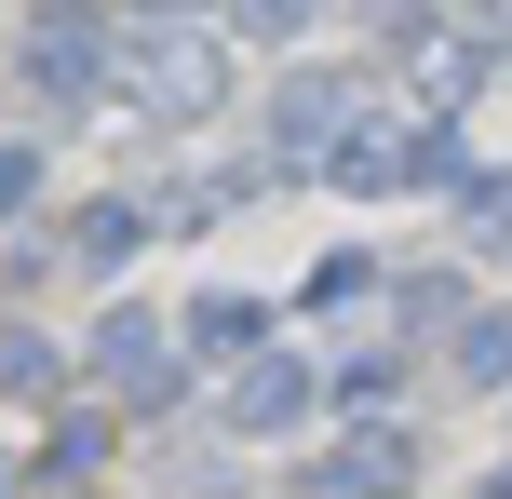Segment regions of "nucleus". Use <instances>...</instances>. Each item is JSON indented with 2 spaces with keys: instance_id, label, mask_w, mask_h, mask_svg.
I'll use <instances>...</instances> for the list:
<instances>
[{
  "instance_id": "39448f33",
  "label": "nucleus",
  "mask_w": 512,
  "mask_h": 499,
  "mask_svg": "<svg viewBox=\"0 0 512 499\" xmlns=\"http://www.w3.org/2000/svg\"><path fill=\"white\" fill-rule=\"evenodd\" d=\"M108 459H122V419H108V405H54V419H41V446H27V499L95 486Z\"/></svg>"
},
{
  "instance_id": "423d86ee",
  "label": "nucleus",
  "mask_w": 512,
  "mask_h": 499,
  "mask_svg": "<svg viewBox=\"0 0 512 499\" xmlns=\"http://www.w3.org/2000/svg\"><path fill=\"white\" fill-rule=\"evenodd\" d=\"M310 405H324V378H310L297 351H256V365L230 378V432H243V446H283Z\"/></svg>"
},
{
  "instance_id": "f03ea898",
  "label": "nucleus",
  "mask_w": 512,
  "mask_h": 499,
  "mask_svg": "<svg viewBox=\"0 0 512 499\" xmlns=\"http://www.w3.org/2000/svg\"><path fill=\"white\" fill-rule=\"evenodd\" d=\"M81 378L108 392V419H162V405L189 392L176 311H149V297H108V311H95V338H81Z\"/></svg>"
},
{
  "instance_id": "20e7f679",
  "label": "nucleus",
  "mask_w": 512,
  "mask_h": 499,
  "mask_svg": "<svg viewBox=\"0 0 512 499\" xmlns=\"http://www.w3.org/2000/svg\"><path fill=\"white\" fill-rule=\"evenodd\" d=\"M337 135H351V81L297 68V81L270 95V162H283V176H310V162H337Z\"/></svg>"
},
{
  "instance_id": "1a4fd4ad",
  "label": "nucleus",
  "mask_w": 512,
  "mask_h": 499,
  "mask_svg": "<svg viewBox=\"0 0 512 499\" xmlns=\"http://www.w3.org/2000/svg\"><path fill=\"white\" fill-rule=\"evenodd\" d=\"M68 378H81V351H54L41 324L0 311V405H68Z\"/></svg>"
},
{
  "instance_id": "f8f14e48",
  "label": "nucleus",
  "mask_w": 512,
  "mask_h": 499,
  "mask_svg": "<svg viewBox=\"0 0 512 499\" xmlns=\"http://www.w3.org/2000/svg\"><path fill=\"white\" fill-rule=\"evenodd\" d=\"M0 499H27V459H0Z\"/></svg>"
},
{
  "instance_id": "f257e3e1",
  "label": "nucleus",
  "mask_w": 512,
  "mask_h": 499,
  "mask_svg": "<svg viewBox=\"0 0 512 499\" xmlns=\"http://www.w3.org/2000/svg\"><path fill=\"white\" fill-rule=\"evenodd\" d=\"M108 95L135 108L149 135H203L216 108H230V27H122V81Z\"/></svg>"
},
{
  "instance_id": "0eeeda50",
  "label": "nucleus",
  "mask_w": 512,
  "mask_h": 499,
  "mask_svg": "<svg viewBox=\"0 0 512 499\" xmlns=\"http://www.w3.org/2000/svg\"><path fill=\"white\" fill-rule=\"evenodd\" d=\"M149 230H162V216L135 203V189H95V203H68V230H54V257H68V270H122V257H135Z\"/></svg>"
},
{
  "instance_id": "9b49d317",
  "label": "nucleus",
  "mask_w": 512,
  "mask_h": 499,
  "mask_svg": "<svg viewBox=\"0 0 512 499\" xmlns=\"http://www.w3.org/2000/svg\"><path fill=\"white\" fill-rule=\"evenodd\" d=\"M459 378H472V392H512V311H472L459 324Z\"/></svg>"
},
{
  "instance_id": "7ed1b4c3",
  "label": "nucleus",
  "mask_w": 512,
  "mask_h": 499,
  "mask_svg": "<svg viewBox=\"0 0 512 499\" xmlns=\"http://www.w3.org/2000/svg\"><path fill=\"white\" fill-rule=\"evenodd\" d=\"M14 81H27V108H41V122L108 108V81H122V27H95V14H41V27L14 41Z\"/></svg>"
},
{
  "instance_id": "6e6552de",
  "label": "nucleus",
  "mask_w": 512,
  "mask_h": 499,
  "mask_svg": "<svg viewBox=\"0 0 512 499\" xmlns=\"http://www.w3.org/2000/svg\"><path fill=\"white\" fill-rule=\"evenodd\" d=\"M270 324H283L270 297H203V311L176 324V351H203V365H230V378H243L256 351H270Z\"/></svg>"
},
{
  "instance_id": "9d476101",
  "label": "nucleus",
  "mask_w": 512,
  "mask_h": 499,
  "mask_svg": "<svg viewBox=\"0 0 512 499\" xmlns=\"http://www.w3.org/2000/svg\"><path fill=\"white\" fill-rule=\"evenodd\" d=\"M27 216H41V122L0 135V230H27Z\"/></svg>"
}]
</instances>
